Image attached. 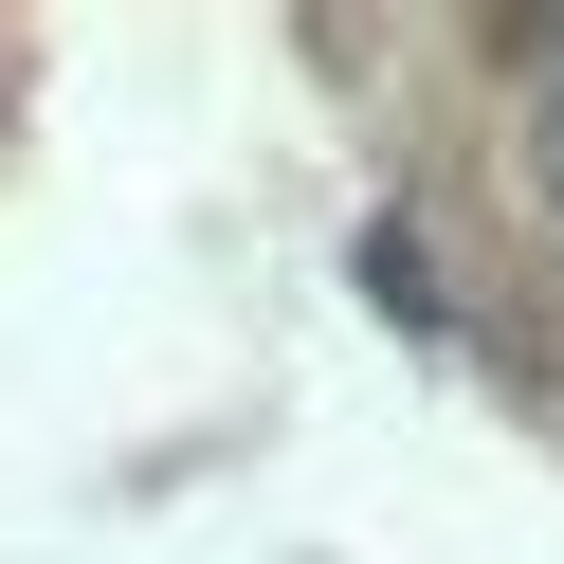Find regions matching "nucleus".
Returning <instances> with one entry per match:
<instances>
[{"instance_id": "obj_1", "label": "nucleus", "mask_w": 564, "mask_h": 564, "mask_svg": "<svg viewBox=\"0 0 564 564\" xmlns=\"http://www.w3.org/2000/svg\"><path fill=\"white\" fill-rule=\"evenodd\" d=\"M528 128H546V200H564V19H546V74H528Z\"/></svg>"}]
</instances>
